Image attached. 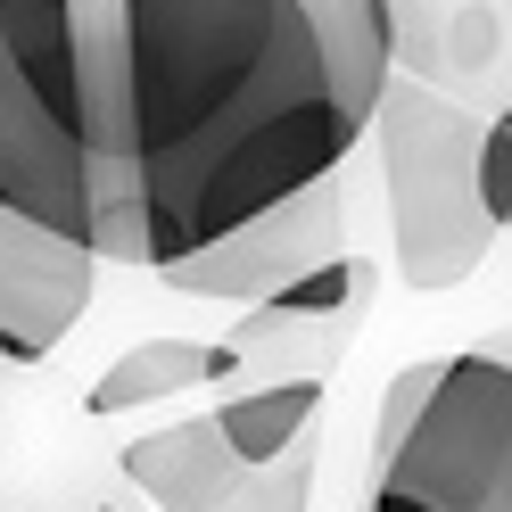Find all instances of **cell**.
Wrapping results in <instances>:
<instances>
[{
    "mask_svg": "<svg viewBox=\"0 0 512 512\" xmlns=\"http://www.w3.org/2000/svg\"><path fill=\"white\" fill-rule=\"evenodd\" d=\"M389 75V0H100L108 174L91 256L157 273L339 174Z\"/></svg>",
    "mask_w": 512,
    "mask_h": 512,
    "instance_id": "1",
    "label": "cell"
},
{
    "mask_svg": "<svg viewBox=\"0 0 512 512\" xmlns=\"http://www.w3.org/2000/svg\"><path fill=\"white\" fill-rule=\"evenodd\" d=\"M100 174V0H0V207L91 248Z\"/></svg>",
    "mask_w": 512,
    "mask_h": 512,
    "instance_id": "2",
    "label": "cell"
},
{
    "mask_svg": "<svg viewBox=\"0 0 512 512\" xmlns=\"http://www.w3.org/2000/svg\"><path fill=\"white\" fill-rule=\"evenodd\" d=\"M364 133L380 141V182H389V248H397V281L405 290H455L479 273L504 232L479 207L471 157H479V116L455 108L430 83L389 75L372 100Z\"/></svg>",
    "mask_w": 512,
    "mask_h": 512,
    "instance_id": "3",
    "label": "cell"
},
{
    "mask_svg": "<svg viewBox=\"0 0 512 512\" xmlns=\"http://www.w3.org/2000/svg\"><path fill=\"white\" fill-rule=\"evenodd\" d=\"M116 463L157 512H306L314 504V446L306 438L273 463H240L207 413L133 438Z\"/></svg>",
    "mask_w": 512,
    "mask_h": 512,
    "instance_id": "4",
    "label": "cell"
},
{
    "mask_svg": "<svg viewBox=\"0 0 512 512\" xmlns=\"http://www.w3.org/2000/svg\"><path fill=\"white\" fill-rule=\"evenodd\" d=\"M347 240V215H339V174H314L306 190H290V199L256 207L240 223H223V232H207L199 248H182L157 265V281L182 298H232V306H256L273 290V281H290L298 265H314V256H331Z\"/></svg>",
    "mask_w": 512,
    "mask_h": 512,
    "instance_id": "5",
    "label": "cell"
},
{
    "mask_svg": "<svg viewBox=\"0 0 512 512\" xmlns=\"http://www.w3.org/2000/svg\"><path fill=\"white\" fill-rule=\"evenodd\" d=\"M100 256L0 207V364H42L83 323Z\"/></svg>",
    "mask_w": 512,
    "mask_h": 512,
    "instance_id": "6",
    "label": "cell"
},
{
    "mask_svg": "<svg viewBox=\"0 0 512 512\" xmlns=\"http://www.w3.org/2000/svg\"><path fill=\"white\" fill-rule=\"evenodd\" d=\"M240 356L232 347H215V339H141V347H124V356L83 389V413H141L157 397H182V389H199V380H232Z\"/></svg>",
    "mask_w": 512,
    "mask_h": 512,
    "instance_id": "7",
    "label": "cell"
},
{
    "mask_svg": "<svg viewBox=\"0 0 512 512\" xmlns=\"http://www.w3.org/2000/svg\"><path fill=\"white\" fill-rule=\"evenodd\" d=\"M372 290H380V265L339 240L331 256H314L290 281H273V290L248 306V331H273V323H364Z\"/></svg>",
    "mask_w": 512,
    "mask_h": 512,
    "instance_id": "8",
    "label": "cell"
},
{
    "mask_svg": "<svg viewBox=\"0 0 512 512\" xmlns=\"http://www.w3.org/2000/svg\"><path fill=\"white\" fill-rule=\"evenodd\" d=\"M314 413H323V380L314 372H281V380H265V389H232L207 422L223 430V446H232L240 463H273V455H290V446L314 430Z\"/></svg>",
    "mask_w": 512,
    "mask_h": 512,
    "instance_id": "9",
    "label": "cell"
},
{
    "mask_svg": "<svg viewBox=\"0 0 512 512\" xmlns=\"http://www.w3.org/2000/svg\"><path fill=\"white\" fill-rule=\"evenodd\" d=\"M471 182H479V207H488V223L504 232V223H512V124H504V116H488V124H479Z\"/></svg>",
    "mask_w": 512,
    "mask_h": 512,
    "instance_id": "10",
    "label": "cell"
},
{
    "mask_svg": "<svg viewBox=\"0 0 512 512\" xmlns=\"http://www.w3.org/2000/svg\"><path fill=\"white\" fill-rule=\"evenodd\" d=\"M455 42H463V50H455V67H463V75H504V50H496V42H504V25H496V9H471V17L455 25Z\"/></svg>",
    "mask_w": 512,
    "mask_h": 512,
    "instance_id": "11",
    "label": "cell"
},
{
    "mask_svg": "<svg viewBox=\"0 0 512 512\" xmlns=\"http://www.w3.org/2000/svg\"><path fill=\"white\" fill-rule=\"evenodd\" d=\"M372 512H438V504H422V496H397V488H372Z\"/></svg>",
    "mask_w": 512,
    "mask_h": 512,
    "instance_id": "12",
    "label": "cell"
}]
</instances>
